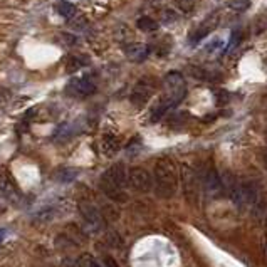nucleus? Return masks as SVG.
<instances>
[{"instance_id": "nucleus-1", "label": "nucleus", "mask_w": 267, "mask_h": 267, "mask_svg": "<svg viewBox=\"0 0 267 267\" xmlns=\"http://www.w3.org/2000/svg\"><path fill=\"white\" fill-rule=\"evenodd\" d=\"M178 172L170 158H160L153 168V190L156 197L172 198L177 193Z\"/></svg>"}, {"instance_id": "nucleus-2", "label": "nucleus", "mask_w": 267, "mask_h": 267, "mask_svg": "<svg viewBox=\"0 0 267 267\" xmlns=\"http://www.w3.org/2000/svg\"><path fill=\"white\" fill-rule=\"evenodd\" d=\"M126 185H128V172L123 163H114L113 167H109L99 180L102 193L114 202H126Z\"/></svg>"}, {"instance_id": "nucleus-3", "label": "nucleus", "mask_w": 267, "mask_h": 267, "mask_svg": "<svg viewBox=\"0 0 267 267\" xmlns=\"http://www.w3.org/2000/svg\"><path fill=\"white\" fill-rule=\"evenodd\" d=\"M79 214H81V218L84 222V225L89 230V232H101L102 229H105V215H102V212L96 207L94 203L91 202H81L79 203Z\"/></svg>"}, {"instance_id": "nucleus-4", "label": "nucleus", "mask_w": 267, "mask_h": 267, "mask_svg": "<svg viewBox=\"0 0 267 267\" xmlns=\"http://www.w3.org/2000/svg\"><path fill=\"white\" fill-rule=\"evenodd\" d=\"M180 180H181V187H183V193L187 200L195 202L198 198L200 188H202V177H198V173L192 167L183 165L180 172Z\"/></svg>"}, {"instance_id": "nucleus-5", "label": "nucleus", "mask_w": 267, "mask_h": 267, "mask_svg": "<svg viewBox=\"0 0 267 267\" xmlns=\"http://www.w3.org/2000/svg\"><path fill=\"white\" fill-rule=\"evenodd\" d=\"M128 185L133 190L147 193L153 190V175L141 167H135L128 172Z\"/></svg>"}, {"instance_id": "nucleus-6", "label": "nucleus", "mask_w": 267, "mask_h": 267, "mask_svg": "<svg viewBox=\"0 0 267 267\" xmlns=\"http://www.w3.org/2000/svg\"><path fill=\"white\" fill-rule=\"evenodd\" d=\"M68 93L76 98H88V96L96 93V84L91 79V76L72 77L68 84Z\"/></svg>"}, {"instance_id": "nucleus-7", "label": "nucleus", "mask_w": 267, "mask_h": 267, "mask_svg": "<svg viewBox=\"0 0 267 267\" xmlns=\"http://www.w3.org/2000/svg\"><path fill=\"white\" fill-rule=\"evenodd\" d=\"M202 188L205 193H209L212 197H217L225 190L223 188V178L218 175L215 168H207L202 175Z\"/></svg>"}, {"instance_id": "nucleus-8", "label": "nucleus", "mask_w": 267, "mask_h": 267, "mask_svg": "<svg viewBox=\"0 0 267 267\" xmlns=\"http://www.w3.org/2000/svg\"><path fill=\"white\" fill-rule=\"evenodd\" d=\"M151 94H153V84H150L147 79H141L135 86V89H133V93L130 96V101H131L133 106L141 108L145 102L150 99Z\"/></svg>"}, {"instance_id": "nucleus-9", "label": "nucleus", "mask_w": 267, "mask_h": 267, "mask_svg": "<svg viewBox=\"0 0 267 267\" xmlns=\"http://www.w3.org/2000/svg\"><path fill=\"white\" fill-rule=\"evenodd\" d=\"M0 197L7 198L10 202L20 200V190L17 188L14 178H10L7 173L0 175Z\"/></svg>"}, {"instance_id": "nucleus-10", "label": "nucleus", "mask_w": 267, "mask_h": 267, "mask_svg": "<svg viewBox=\"0 0 267 267\" xmlns=\"http://www.w3.org/2000/svg\"><path fill=\"white\" fill-rule=\"evenodd\" d=\"M148 46L145 44H135V46H130L128 49H126V56H128L130 60L133 63H143L145 59L148 57Z\"/></svg>"}, {"instance_id": "nucleus-11", "label": "nucleus", "mask_w": 267, "mask_h": 267, "mask_svg": "<svg viewBox=\"0 0 267 267\" xmlns=\"http://www.w3.org/2000/svg\"><path fill=\"white\" fill-rule=\"evenodd\" d=\"M119 139L118 136H114V135H105L102 136V141H101V148H102V153H105L106 156H111L114 153H118L119 151Z\"/></svg>"}, {"instance_id": "nucleus-12", "label": "nucleus", "mask_w": 267, "mask_h": 267, "mask_svg": "<svg viewBox=\"0 0 267 267\" xmlns=\"http://www.w3.org/2000/svg\"><path fill=\"white\" fill-rule=\"evenodd\" d=\"M59 214V207L57 205H47V207H42L40 210H37L34 214V218L40 223H46V222H51L54 218L57 217Z\"/></svg>"}, {"instance_id": "nucleus-13", "label": "nucleus", "mask_w": 267, "mask_h": 267, "mask_svg": "<svg viewBox=\"0 0 267 267\" xmlns=\"http://www.w3.org/2000/svg\"><path fill=\"white\" fill-rule=\"evenodd\" d=\"M56 10L60 17H64L66 20H72L77 14V9L74 4L68 2V0H59L56 4Z\"/></svg>"}, {"instance_id": "nucleus-14", "label": "nucleus", "mask_w": 267, "mask_h": 267, "mask_svg": "<svg viewBox=\"0 0 267 267\" xmlns=\"http://www.w3.org/2000/svg\"><path fill=\"white\" fill-rule=\"evenodd\" d=\"M77 170L74 168H63V170H59L57 175H56V178L60 181V183H71V181H74L77 178Z\"/></svg>"}, {"instance_id": "nucleus-15", "label": "nucleus", "mask_w": 267, "mask_h": 267, "mask_svg": "<svg viewBox=\"0 0 267 267\" xmlns=\"http://www.w3.org/2000/svg\"><path fill=\"white\" fill-rule=\"evenodd\" d=\"M136 26L138 29H141L143 32H155V30H158V22H155L151 17H139Z\"/></svg>"}, {"instance_id": "nucleus-16", "label": "nucleus", "mask_w": 267, "mask_h": 267, "mask_svg": "<svg viewBox=\"0 0 267 267\" xmlns=\"http://www.w3.org/2000/svg\"><path fill=\"white\" fill-rule=\"evenodd\" d=\"M88 63H84L83 57H77V56H71L68 59V63H66V71L69 72V74H74V72L79 71L83 66H86Z\"/></svg>"}, {"instance_id": "nucleus-17", "label": "nucleus", "mask_w": 267, "mask_h": 267, "mask_svg": "<svg viewBox=\"0 0 267 267\" xmlns=\"http://www.w3.org/2000/svg\"><path fill=\"white\" fill-rule=\"evenodd\" d=\"M214 98H215V105L217 106H225L230 102V94L227 89H214Z\"/></svg>"}, {"instance_id": "nucleus-18", "label": "nucleus", "mask_w": 267, "mask_h": 267, "mask_svg": "<svg viewBox=\"0 0 267 267\" xmlns=\"http://www.w3.org/2000/svg\"><path fill=\"white\" fill-rule=\"evenodd\" d=\"M229 9L235 12H245L247 9H251V0H230Z\"/></svg>"}, {"instance_id": "nucleus-19", "label": "nucleus", "mask_w": 267, "mask_h": 267, "mask_svg": "<svg viewBox=\"0 0 267 267\" xmlns=\"http://www.w3.org/2000/svg\"><path fill=\"white\" fill-rule=\"evenodd\" d=\"M210 26H207V27H202V29H198L195 34H193V37H192V44H197V42L202 39V37H205V35H207L209 32H210Z\"/></svg>"}, {"instance_id": "nucleus-20", "label": "nucleus", "mask_w": 267, "mask_h": 267, "mask_svg": "<svg viewBox=\"0 0 267 267\" xmlns=\"http://www.w3.org/2000/svg\"><path fill=\"white\" fill-rule=\"evenodd\" d=\"M240 39H242V35H240V29L232 30V35H230V42H229V49H234V47L240 42Z\"/></svg>"}, {"instance_id": "nucleus-21", "label": "nucleus", "mask_w": 267, "mask_h": 267, "mask_svg": "<svg viewBox=\"0 0 267 267\" xmlns=\"http://www.w3.org/2000/svg\"><path fill=\"white\" fill-rule=\"evenodd\" d=\"M188 72H190L192 77H195V79H207V72L195 68V66H192V68H188Z\"/></svg>"}, {"instance_id": "nucleus-22", "label": "nucleus", "mask_w": 267, "mask_h": 267, "mask_svg": "<svg viewBox=\"0 0 267 267\" xmlns=\"http://www.w3.org/2000/svg\"><path fill=\"white\" fill-rule=\"evenodd\" d=\"M178 9H181L183 12H190L195 5V0H177Z\"/></svg>"}, {"instance_id": "nucleus-23", "label": "nucleus", "mask_w": 267, "mask_h": 267, "mask_svg": "<svg viewBox=\"0 0 267 267\" xmlns=\"http://www.w3.org/2000/svg\"><path fill=\"white\" fill-rule=\"evenodd\" d=\"M106 244L108 245H111V247H119V242H121V239H119V235L118 234H114V232H109L108 235H106Z\"/></svg>"}, {"instance_id": "nucleus-24", "label": "nucleus", "mask_w": 267, "mask_h": 267, "mask_svg": "<svg viewBox=\"0 0 267 267\" xmlns=\"http://www.w3.org/2000/svg\"><path fill=\"white\" fill-rule=\"evenodd\" d=\"M105 265L106 267H119V264L116 262V260H114L113 257H109V256L105 257Z\"/></svg>"}, {"instance_id": "nucleus-25", "label": "nucleus", "mask_w": 267, "mask_h": 267, "mask_svg": "<svg viewBox=\"0 0 267 267\" xmlns=\"http://www.w3.org/2000/svg\"><path fill=\"white\" fill-rule=\"evenodd\" d=\"M262 161H264V165H265V168H267V148L262 150Z\"/></svg>"}, {"instance_id": "nucleus-26", "label": "nucleus", "mask_w": 267, "mask_h": 267, "mask_svg": "<svg viewBox=\"0 0 267 267\" xmlns=\"http://www.w3.org/2000/svg\"><path fill=\"white\" fill-rule=\"evenodd\" d=\"M88 267H102V265H101L99 262H96V260H89Z\"/></svg>"}, {"instance_id": "nucleus-27", "label": "nucleus", "mask_w": 267, "mask_h": 267, "mask_svg": "<svg viewBox=\"0 0 267 267\" xmlns=\"http://www.w3.org/2000/svg\"><path fill=\"white\" fill-rule=\"evenodd\" d=\"M5 235H7V230H5V229H2V230H0V242L4 240V237H5Z\"/></svg>"}, {"instance_id": "nucleus-28", "label": "nucleus", "mask_w": 267, "mask_h": 267, "mask_svg": "<svg viewBox=\"0 0 267 267\" xmlns=\"http://www.w3.org/2000/svg\"><path fill=\"white\" fill-rule=\"evenodd\" d=\"M265 66H267V59H265Z\"/></svg>"}]
</instances>
